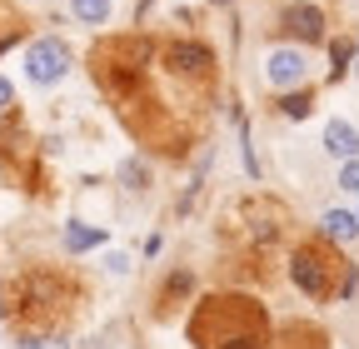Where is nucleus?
<instances>
[{"instance_id": "dca6fc26", "label": "nucleus", "mask_w": 359, "mask_h": 349, "mask_svg": "<svg viewBox=\"0 0 359 349\" xmlns=\"http://www.w3.org/2000/svg\"><path fill=\"white\" fill-rule=\"evenodd\" d=\"M105 270H110V275H125V270H130V259H125V254H110V259H105Z\"/></svg>"}, {"instance_id": "9b49d317", "label": "nucleus", "mask_w": 359, "mask_h": 349, "mask_svg": "<svg viewBox=\"0 0 359 349\" xmlns=\"http://www.w3.org/2000/svg\"><path fill=\"white\" fill-rule=\"evenodd\" d=\"M120 185H125V190H145V185H150V165H145V160H125V165H120Z\"/></svg>"}, {"instance_id": "0eeeda50", "label": "nucleus", "mask_w": 359, "mask_h": 349, "mask_svg": "<svg viewBox=\"0 0 359 349\" xmlns=\"http://www.w3.org/2000/svg\"><path fill=\"white\" fill-rule=\"evenodd\" d=\"M325 150L339 155V160H359V130L349 120H330L325 125Z\"/></svg>"}, {"instance_id": "39448f33", "label": "nucleus", "mask_w": 359, "mask_h": 349, "mask_svg": "<svg viewBox=\"0 0 359 349\" xmlns=\"http://www.w3.org/2000/svg\"><path fill=\"white\" fill-rule=\"evenodd\" d=\"M280 25H285L290 35H299L304 46L325 40V11H320V6H290V11L280 15Z\"/></svg>"}, {"instance_id": "f03ea898", "label": "nucleus", "mask_w": 359, "mask_h": 349, "mask_svg": "<svg viewBox=\"0 0 359 349\" xmlns=\"http://www.w3.org/2000/svg\"><path fill=\"white\" fill-rule=\"evenodd\" d=\"M290 280L309 294V299H334L354 289V270L344 265V254L330 240H309L290 254Z\"/></svg>"}, {"instance_id": "7ed1b4c3", "label": "nucleus", "mask_w": 359, "mask_h": 349, "mask_svg": "<svg viewBox=\"0 0 359 349\" xmlns=\"http://www.w3.org/2000/svg\"><path fill=\"white\" fill-rule=\"evenodd\" d=\"M70 289H65V280L60 275H50V270H35V275H25V285L15 289V304H6V310L25 324V329H50L65 310H70Z\"/></svg>"}, {"instance_id": "20e7f679", "label": "nucleus", "mask_w": 359, "mask_h": 349, "mask_svg": "<svg viewBox=\"0 0 359 349\" xmlns=\"http://www.w3.org/2000/svg\"><path fill=\"white\" fill-rule=\"evenodd\" d=\"M65 70H70V50H65V40H55V35L35 40V46L25 50V75L35 85H55V80H65Z\"/></svg>"}, {"instance_id": "4468645a", "label": "nucleus", "mask_w": 359, "mask_h": 349, "mask_svg": "<svg viewBox=\"0 0 359 349\" xmlns=\"http://www.w3.org/2000/svg\"><path fill=\"white\" fill-rule=\"evenodd\" d=\"M309 105H314V100H309L304 90H294V95H285V105H280V110H285L290 120H304V115H309Z\"/></svg>"}, {"instance_id": "423d86ee", "label": "nucleus", "mask_w": 359, "mask_h": 349, "mask_svg": "<svg viewBox=\"0 0 359 349\" xmlns=\"http://www.w3.org/2000/svg\"><path fill=\"white\" fill-rule=\"evenodd\" d=\"M264 75H269L275 90H294V85L304 80V55L299 50H275V55L264 60Z\"/></svg>"}, {"instance_id": "1a4fd4ad", "label": "nucleus", "mask_w": 359, "mask_h": 349, "mask_svg": "<svg viewBox=\"0 0 359 349\" xmlns=\"http://www.w3.org/2000/svg\"><path fill=\"white\" fill-rule=\"evenodd\" d=\"M269 349H330V339L314 324H290L280 339H269Z\"/></svg>"}, {"instance_id": "2eb2a0df", "label": "nucleus", "mask_w": 359, "mask_h": 349, "mask_svg": "<svg viewBox=\"0 0 359 349\" xmlns=\"http://www.w3.org/2000/svg\"><path fill=\"white\" fill-rule=\"evenodd\" d=\"M339 185H344L349 195H359V160H344V170H339Z\"/></svg>"}, {"instance_id": "a211bd4d", "label": "nucleus", "mask_w": 359, "mask_h": 349, "mask_svg": "<svg viewBox=\"0 0 359 349\" xmlns=\"http://www.w3.org/2000/svg\"><path fill=\"white\" fill-rule=\"evenodd\" d=\"M354 70H359V46H354Z\"/></svg>"}, {"instance_id": "6e6552de", "label": "nucleus", "mask_w": 359, "mask_h": 349, "mask_svg": "<svg viewBox=\"0 0 359 349\" xmlns=\"http://www.w3.org/2000/svg\"><path fill=\"white\" fill-rule=\"evenodd\" d=\"M320 230H325L330 245H344V240L359 235V214H349V210H325V214H320Z\"/></svg>"}, {"instance_id": "ddd939ff", "label": "nucleus", "mask_w": 359, "mask_h": 349, "mask_svg": "<svg viewBox=\"0 0 359 349\" xmlns=\"http://www.w3.org/2000/svg\"><path fill=\"white\" fill-rule=\"evenodd\" d=\"M349 55H354L349 40H334V50H330V80H339V75L349 70Z\"/></svg>"}, {"instance_id": "f3484780", "label": "nucleus", "mask_w": 359, "mask_h": 349, "mask_svg": "<svg viewBox=\"0 0 359 349\" xmlns=\"http://www.w3.org/2000/svg\"><path fill=\"white\" fill-rule=\"evenodd\" d=\"M11 100H15V90H11V80H0V110H11Z\"/></svg>"}, {"instance_id": "f8f14e48", "label": "nucleus", "mask_w": 359, "mask_h": 349, "mask_svg": "<svg viewBox=\"0 0 359 349\" xmlns=\"http://www.w3.org/2000/svg\"><path fill=\"white\" fill-rule=\"evenodd\" d=\"M75 20H85V25H105V20H110V0H75Z\"/></svg>"}, {"instance_id": "9d476101", "label": "nucleus", "mask_w": 359, "mask_h": 349, "mask_svg": "<svg viewBox=\"0 0 359 349\" xmlns=\"http://www.w3.org/2000/svg\"><path fill=\"white\" fill-rule=\"evenodd\" d=\"M100 240H105V230H100V225H80V220H70V225H65V249H70V254L95 249Z\"/></svg>"}, {"instance_id": "f257e3e1", "label": "nucleus", "mask_w": 359, "mask_h": 349, "mask_svg": "<svg viewBox=\"0 0 359 349\" xmlns=\"http://www.w3.org/2000/svg\"><path fill=\"white\" fill-rule=\"evenodd\" d=\"M195 349H269V310L255 294H205L190 315Z\"/></svg>"}]
</instances>
